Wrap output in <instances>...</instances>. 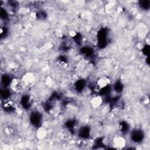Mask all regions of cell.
<instances>
[{"label":"cell","instance_id":"obj_2","mask_svg":"<svg viewBox=\"0 0 150 150\" xmlns=\"http://www.w3.org/2000/svg\"><path fill=\"white\" fill-rule=\"evenodd\" d=\"M103 102V98L100 96H95L92 97L90 100V104L91 106L94 108L100 107L102 105Z\"/></svg>","mask_w":150,"mask_h":150},{"label":"cell","instance_id":"obj_5","mask_svg":"<svg viewBox=\"0 0 150 150\" xmlns=\"http://www.w3.org/2000/svg\"><path fill=\"white\" fill-rule=\"evenodd\" d=\"M22 80L23 81V83L26 85H28L33 81V80H35V78L32 74L28 73L27 74L25 75L24 77H23Z\"/></svg>","mask_w":150,"mask_h":150},{"label":"cell","instance_id":"obj_3","mask_svg":"<svg viewBox=\"0 0 150 150\" xmlns=\"http://www.w3.org/2000/svg\"><path fill=\"white\" fill-rule=\"evenodd\" d=\"M113 143L117 148H124L126 145V140L121 136H117L113 139Z\"/></svg>","mask_w":150,"mask_h":150},{"label":"cell","instance_id":"obj_4","mask_svg":"<svg viewBox=\"0 0 150 150\" xmlns=\"http://www.w3.org/2000/svg\"><path fill=\"white\" fill-rule=\"evenodd\" d=\"M47 134V130L45 128H40L38 129L36 132L37 138L39 139H43L46 137Z\"/></svg>","mask_w":150,"mask_h":150},{"label":"cell","instance_id":"obj_1","mask_svg":"<svg viewBox=\"0 0 150 150\" xmlns=\"http://www.w3.org/2000/svg\"><path fill=\"white\" fill-rule=\"evenodd\" d=\"M111 83V80L105 76L100 77L96 81V85L100 90L106 88Z\"/></svg>","mask_w":150,"mask_h":150}]
</instances>
